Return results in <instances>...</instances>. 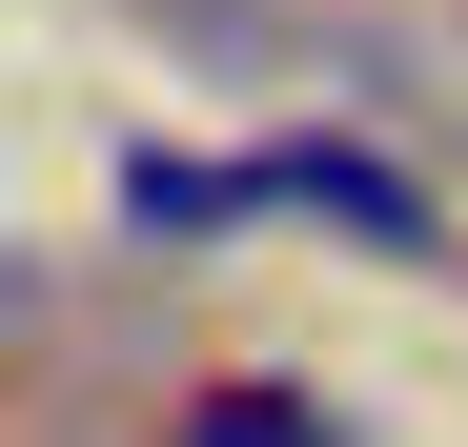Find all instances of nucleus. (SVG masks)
<instances>
[{
  "mask_svg": "<svg viewBox=\"0 0 468 447\" xmlns=\"http://www.w3.org/2000/svg\"><path fill=\"white\" fill-rule=\"evenodd\" d=\"M265 203H305V224H367V244H408V265H448V203L408 183V163H367V142H265V163H122V224H265Z\"/></svg>",
  "mask_w": 468,
  "mask_h": 447,
  "instance_id": "f257e3e1",
  "label": "nucleus"
},
{
  "mask_svg": "<svg viewBox=\"0 0 468 447\" xmlns=\"http://www.w3.org/2000/svg\"><path fill=\"white\" fill-rule=\"evenodd\" d=\"M184 447H367L326 387H285V366H224V387L184 407Z\"/></svg>",
  "mask_w": 468,
  "mask_h": 447,
  "instance_id": "f03ea898",
  "label": "nucleus"
}]
</instances>
